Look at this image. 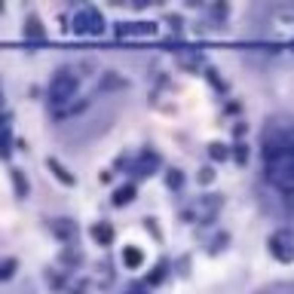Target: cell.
Wrapping results in <instances>:
<instances>
[{
    "label": "cell",
    "mask_w": 294,
    "mask_h": 294,
    "mask_svg": "<svg viewBox=\"0 0 294 294\" xmlns=\"http://www.w3.org/2000/svg\"><path fill=\"white\" fill-rule=\"evenodd\" d=\"M261 157H264L267 181L282 196L294 199V126L270 123L264 129Z\"/></svg>",
    "instance_id": "obj_1"
},
{
    "label": "cell",
    "mask_w": 294,
    "mask_h": 294,
    "mask_svg": "<svg viewBox=\"0 0 294 294\" xmlns=\"http://www.w3.org/2000/svg\"><path fill=\"white\" fill-rule=\"evenodd\" d=\"M126 294H144V291H141V288H132V291H126Z\"/></svg>",
    "instance_id": "obj_21"
},
{
    "label": "cell",
    "mask_w": 294,
    "mask_h": 294,
    "mask_svg": "<svg viewBox=\"0 0 294 294\" xmlns=\"http://www.w3.org/2000/svg\"><path fill=\"white\" fill-rule=\"evenodd\" d=\"M0 104H4V89H0Z\"/></svg>",
    "instance_id": "obj_22"
},
{
    "label": "cell",
    "mask_w": 294,
    "mask_h": 294,
    "mask_svg": "<svg viewBox=\"0 0 294 294\" xmlns=\"http://www.w3.org/2000/svg\"><path fill=\"white\" fill-rule=\"evenodd\" d=\"M49 169L55 172V178H58L61 184H74V175H70V172H67V169H64L58 160H49Z\"/></svg>",
    "instance_id": "obj_9"
},
{
    "label": "cell",
    "mask_w": 294,
    "mask_h": 294,
    "mask_svg": "<svg viewBox=\"0 0 294 294\" xmlns=\"http://www.w3.org/2000/svg\"><path fill=\"white\" fill-rule=\"evenodd\" d=\"M13 184H16V196H28V178L22 175V169H13Z\"/></svg>",
    "instance_id": "obj_10"
},
{
    "label": "cell",
    "mask_w": 294,
    "mask_h": 294,
    "mask_svg": "<svg viewBox=\"0 0 294 294\" xmlns=\"http://www.w3.org/2000/svg\"><path fill=\"white\" fill-rule=\"evenodd\" d=\"M132 196H135V187H132V184H126V187H120L114 193V205H126V202H132Z\"/></svg>",
    "instance_id": "obj_11"
},
{
    "label": "cell",
    "mask_w": 294,
    "mask_h": 294,
    "mask_svg": "<svg viewBox=\"0 0 294 294\" xmlns=\"http://www.w3.org/2000/svg\"><path fill=\"white\" fill-rule=\"evenodd\" d=\"M157 163H160V157H157V154H151V157H144V160L138 163V169H135V172H138V175H151V169H154Z\"/></svg>",
    "instance_id": "obj_13"
},
{
    "label": "cell",
    "mask_w": 294,
    "mask_h": 294,
    "mask_svg": "<svg viewBox=\"0 0 294 294\" xmlns=\"http://www.w3.org/2000/svg\"><path fill=\"white\" fill-rule=\"evenodd\" d=\"M208 154H211V160H224V157H227V147L211 144V147H208Z\"/></svg>",
    "instance_id": "obj_15"
},
{
    "label": "cell",
    "mask_w": 294,
    "mask_h": 294,
    "mask_svg": "<svg viewBox=\"0 0 294 294\" xmlns=\"http://www.w3.org/2000/svg\"><path fill=\"white\" fill-rule=\"evenodd\" d=\"M52 230H55V236H61V239H74L77 236V224H74V220H55L52 224Z\"/></svg>",
    "instance_id": "obj_7"
},
{
    "label": "cell",
    "mask_w": 294,
    "mask_h": 294,
    "mask_svg": "<svg viewBox=\"0 0 294 294\" xmlns=\"http://www.w3.org/2000/svg\"><path fill=\"white\" fill-rule=\"evenodd\" d=\"M233 157H236V163L242 166V163L248 160V147H245V144H236V151H233Z\"/></svg>",
    "instance_id": "obj_16"
},
{
    "label": "cell",
    "mask_w": 294,
    "mask_h": 294,
    "mask_svg": "<svg viewBox=\"0 0 294 294\" xmlns=\"http://www.w3.org/2000/svg\"><path fill=\"white\" fill-rule=\"evenodd\" d=\"M181 184H184L181 172H172V175H169V187H181Z\"/></svg>",
    "instance_id": "obj_19"
},
{
    "label": "cell",
    "mask_w": 294,
    "mask_h": 294,
    "mask_svg": "<svg viewBox=\"0 0 294 294\" xmlns=\"http://www.w3.org/2000/svg\"><path fill=\"white\" fill-rule=\"evenodd\" d=\"M13 120L10 117H0V157H10V151H13Z\"/></svg>",
    "instance_id": "obj_5"
},
{
    "label": "cell",
    "mask_w": 294,
    "mask_h": 294,
    "mask_svg": "<svg viewBox=\"0 0 294 294\" xmlns=\"http://www.w3.org/2000/svg\"><path fill=\"white\" fill-rule=\"evenodd\" d=\"M101 28H104V19L92 7H86L74 16V34H101Z\"/></svg>",
    "instance_id": "obj_4"
},
{
    "label": "cell",
    "mask_w": 294,
    "mask_h": 294,
    "mask_svg": "<svg viewBox=\"0 0 294 294\" xmlns=\"http://www.w3.org/2000/svg\"><path fill=\"white\" fill-rule=\"evenodd\" d=\"M163 276H166V264H160V267L154 270V276H151V285H157V282H163Z\"/></svg>",
    "instance_id": "obj_17"
},
{
    "label": "cell",
    "mask_w": 294,
    "mask_h": 294,
    "mask_svg": "<svg viewBox=\"0 0 294 294\" xmlns=\"http://www.w3.org/2000/svg\"><path fill=\"white\" fill-rule=\"evenodd\" d=\"M61 261H67V264L74 261V264H77V261H80V251H70V248H67V251L61 254Z\"/></svg>",
    "instance_id": "obj_18"
},
{
    "label": "cell",
    "mask_w": 294,
    "mask_h": 294,
    "mask_svg": "<svg viewBox=\"0 0 294 294\" xmlns=\"http://www.w3.org/2000/svg\"><path fill=\"white\" fill-rule=\"evenodd\" d=\"M16 273V261L13 257H7V261H0V279H10Z\"/></svg>",
    "instance_id": "obj_14"
},
{
    "label": "cell",
    "mask_w": 294,
    "mask_h": 294,
    "mask_svg": "<svg viewBox=\"0 0 294 294\" xmlns=\"http://www.w3.org/2000/svg\"><path fill=\"white\" fill-rule=\"evenodd\" d=\"M92 239L98 245H110V242H114V230H110V224H95L92 227Z\"/></svg>",
    "instance_id": "obj_8"
},
{
    "label": "cell",
    "mask_w": 294,
    "mask_h": 294,
    "mask_svg": "<svg viewBox=\"0 0 294 294\" xmlns=\"http://www.w3.org/2000/svg\"><path fill=\"white\" fill-rule=\"evenodd\" d=\"M211 178H214V172H211V169H202V172H199V181H202V184H208Z\"/></svg>",
    "instance_id": "obj_20"
},
{
    "label": "cell",
    "mask_w": 294,
    "mask_h": 294,
    "mask_svg": "<svg viewBox=\"0 0 294 294\" xmlns=\"http://www.w3.org/2000/svg\"><path fill=\"white\" fill-rule=\"evenodd\" d=\"M80 89V77H77V70H70V67H61L55 70V77L49 80V104H67L74 98V92Z\"/></svg>",
    "instance_id": "obj_2"
},
{
    "label": "cell",
    "mask_w": 294,
    "mask_h": 294,
    "mask_svg": "<svg viewBox=\"0 0 294 294\" xmlns=\"http://www.w3.org/2000/svg\"><path fill=\"white\" fill-rule=\"evenodd\" d=\"M123 264L132 267V270L141 267V251H138V248H123Z\"/></svg>",
    "instance_id": "obj_12"
},
{
    "label": "cell",
    "mask_w": 294,
    "mask_h": 294,
    "mask_svg": "<svg viewBox=\"0 0 294 294\" xmlns=\"http://www.w3.org/2000/svg\"><path fill=\"white\" fill-rule=\"evenodd\" d=\"M22 31H25L28 40H43V37H46V31H43V25H40V19H37V16H31Z\"/></svg>",
    "instance_id": "obj_6"
},
{
    "label": "cell",
    "mask_w": 294,
    "mask_h": 294,
    "mask_svg": "<svg viewBox=\"0 0 294 294\" xmlns=\"http://www.w3.org/2000/svg\"><path fill=\"white\" fill-rule=\"evenodd\" d=\"M267 245H270V254L276 257V261H282V264H291L294 261V236L288 230H276Z\"/></svg>",
    "instance_id": "obj_3"
}]
</instances>
